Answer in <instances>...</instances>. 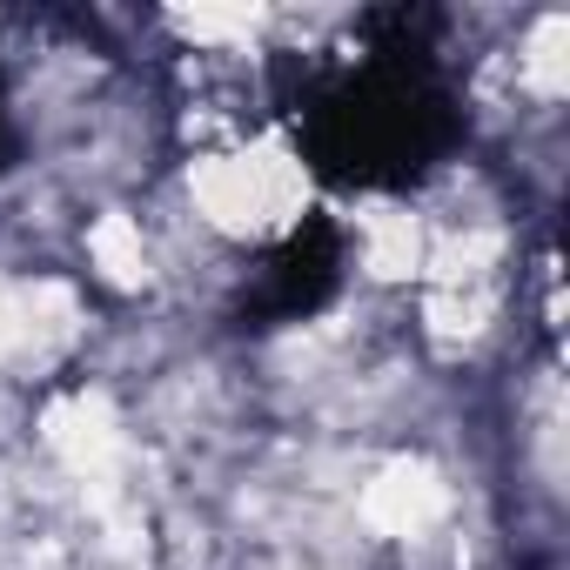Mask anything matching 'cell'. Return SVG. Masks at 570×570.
Segmentation results:
<instances>
[{"label":"cell","mask_w":570,"mask_h":570,"mask_svg":"<svg viewBox=\"0 0 570 570\" xmlns=\"http://www.w3.org/2000/svg\"><path fill=\"white\" fill-rule=\"evenodd\" d=\"M275 115H289L303 168L343 195H403L463 141V108L436 68L430 21L403 8L363 21V55L303 68V81L275 75Z\"/></svg>","instance_id":"1"},{"label":"cell","mask_w":570,"mask_h":570,"mask_svg":"<svg viewBox=\"0 0 570 570\" xmlns=\"http://www.w3.org/2000/svg\"><path fill=\"white\" fill-rule=\"evenodd\" d=\"M350 275V228L336 215H303L289 235H275L262 248V262L242 282V316L255 330H282V323H309L316 309L336 303Z\"/></svg>","instance_id":"2"},{"label":"cell","mask_w":570,"mask_h":570,"mask_svg":"<svg viewBox=\"0 0 570 570\" xmlns=\"http://www.w3.org/2000/svg\"><path fill=\"white\" fill-rule=\"evenodd\" d=\"M14 155H21V128H14V101H8V81H0V175L14 168Z\"/></svg>","instance_id":"3"}]
</instances>
